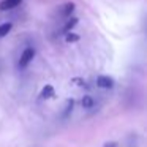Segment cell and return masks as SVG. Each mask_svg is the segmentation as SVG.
<instances>
[{
	"mask_svg": "<svg viewBox=\"0 0 147 147\" xmlns=\"http://www.w3.org/2000/svg\"><path fill=\"white\" fill-rule=\"evenodd\" d=\"M33 57H35V49H33V48H26V49H24V52L21 54L19 63H18V65H19V68H26L27 65L33 60Z\"/></svg>",
	"mask_w": 147,
	"mask_h": 147,
	"instance_id": "6da1fadb",
	"label": "cell"
},
{
	"mask_svg": "<svg viewBox=\"0 0 147 147\" xmlns=\"http://www.w3.org/2000/svg\"><path fill=\"white\" fill-rule=\"evenodd\" d=\"M74 8H76V7H74V3L68 2V3H65V5H62V7L57 8V14H59V16H62V18H70L71 14H73Z\"/></svg>",
	"mask_w": 147,
	"mask_h": 147,
	"instance_id": "7a4b0ae2",
	"label": "cell"
},
{
	"mask_svg": "<svg viewBox=\"0 0 147 147\" xmlns=\"http://www.w3.org/2000/svg\"><path fill=\"white\" fill-rule=\"evenodd\" d=\"M96 84L101 89H112L114 87V79L109 76H98L96 78Z\"/></svg>",
	"mask_w": 147,
	"mask_h": 147,
	"instance_id": "3957f363",
	"label": "cell"
},
{
	"mask_svg": "<svg viewBox=\"0 0 147 147\" xmlns=\"http://www.w3.org/2000/svg\"><path fill=\"white\" fill-rule=\"evenodd\" d=\"M19 3H21V0H3V2H0V10L2 11L13 10V8H16Z\"/></svg>",
	"mask_w": 147,
	"mask_h": 147,
	"instance_id": "277c9868",
	"label": "cell"
},
{
	"mask_svg": "<svg viewBox=\"0 0 147 147\" xmlns=\"http://www.w3.org/2000/svg\"><path fill=\"white\" fill-rule=\"evenodd\" d=\"M40 96H41L43 100H46V98H54V96H55L54 87H52V86H46L45 89L41 90V95H40Z\"/></svg>",
	"mask_w": 147,
	"mask_h": 147,
	"instance_id": "5b68a950",
	"label": "cell"
},
{
	"mask_svg": "<svg viewBox=\"0 0 147 147\" xmlns=\"http://www.w3.org/2000/svg\"><path fill=\"white\" fill-rule=\"evenodd\" d=\"M11 22H5V24H2L0 26V38H3L5 35H8V32L11 30Z\"/></svg>",
	"mask_w": 147,
	"mask_h": 147,
	"instance_id": "8992f818",
	"label": "cell"
},
{
	"mask_svg": "<svg viewBox=\"0 0 147 147\" xmlns=\"http://www.w3.org/2000/svg\"><path fill=\"white\" fill-rule=\"evenodd\" d=\"M82 108L84 109H92L93 108V98L92 96H89V95H86L82 98Z\"/></svg>",
	"mask_w": 147,
	"mask_h": 147,
	"instance_id": "52a82bcc",
	"label": "cell"
},
{
	"mask_svg": "<svg viewBox=\"0 0 147 147\" xmlns=\"http://www.w3.org/2000/svg\"><path fill=\"white\" fill-rule=\"evenodd\" d=\"M76 24H78V19H76V18H70V19H68V22L65 24V27H63V32H67V33H68L74 26H76Z\"/></svg>",
	"mask_w": 147,
	"mask_h": 147,
	"instance_id": "ba28073f",
	"label": "cell"
},
{
	"mask_svg": "<svg viewBox=\"0 0 147 147\" xmlns=\"http://www.w3.org/2000/svg\"><path fill=\"white\" fill-rule=\"evenodd\" d=\"M79 40V36L78 35H73V33H67V41L71 43V41H78Z\"/></svg>",
	"mask_w": 147,
	"mask_h": 147,
	"instance_id": "9c48e42d",
	"label": "cell"
},
{
	"mask_svg": "<svg viewBox=\"0 0 147 147\" xmlns=\"http://www.w3.org/2000/svg\"><path fill=\"white\" fill-rule=\"evenodd\" d=\"M105 147H117V142H106Z\"/></svg>",
	"mask_w": 147,
	"mask_h": 147,
	"instance_id": "30bf717a",
	"label": "cell"
}]
</instances>
